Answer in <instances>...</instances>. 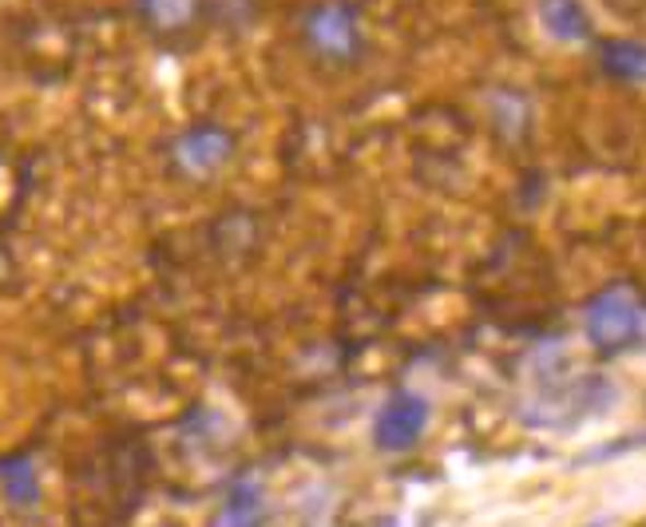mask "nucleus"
Returning a JSON list of instances; mask_svg holds the SVG:
<instances>
[{
  "instance_id": "nucleus-1",
  "label": "nucleus",
  "mask_w": 646,
  "mask_h": 527,
  "mask_svg": "<svg viewBox=\"0 0 646 527\" xmlns=\"http://www.w3.org/2000/svg\"><path fill=\"white\" fill-rule=\"evenodd\" d=\"M638 325H643V310L631 290L623 286H611L599 298L587 306V337L599 350H623L638 337Z\"/></svg>"
},
{
  "instance_id": "nucleus-2",
  "label": "nucleus",
  "mask_w": 646,
  "mask_h": 527,
  "mask_svg": "<svg viewBox=\"0 0 646 527\" xmlns=\"http://www.w3.org/2000/svg\"><path fill=\"white\" fill-rule=\"evenodd\" d=\"M305 41H310L313 53H322L325 60H357L361 53V24H357V12L349 4H322L305 16Z\"/></svg>"
},
{
  "instance_id": "nucleus-3",
  "label": "nucleus",
  "mask_w": 646,
  "mask_h": 527,
  "mask_svg": "<svg viewBox=\"0 0 646 527\" xmlns=\"http://www.w3.org/2000/svg\"><path fill=\"white\" fill-rule=\"evenodd\" d=\"M425 424H428V401L425 397L396 393L393 401H385V409L377 413L373 440H377V448H385V452H408V448L420 440Z\"/></svg>"
},
{
  "instance_id": "nucleus-4",
  "label": "nucleus",
  "mask_w": 646,
  "mask_h": 527,
  "mask_svg": "<svg viewBox=\"0 0 646 527\" xmlns=\"http://www.w3.org/2000/svg\"><path fill=\"white\" fill-rule=\"evenodd\" d=\"M175 156L187 171L207 175V171H219V167L234 156V139H230V131H222L219 124H198L178 139Z\"/></svg>"
},
{
  "instance_id": "nucleus-5",
  "label": "nucleus",
  "mask_w": 646,
  "mask_h": 527,
  "mask_svg": "<svg viewBox=\"0 0 646 527\" xmlns=\"http://www.w3.org/2000/svg\"><path fill=\"white\" fill-rule=\"evenodd\" d=\"M540 24L560 44H584L591 36V16L579 0H540Z\"/></svg>"
},
{
  "instance_id": "nucleus-6",
  "label": "nucleus",
  "mask_w": 646,
  "mask_h": 527,
  "mask_svg": "<svg viewBox=\"0 0 646 527\" xmlns=\"http://www.w3.org/2000/svg\"><path fill=\"white\" fill-rule=\"evenodd\" d=\"M599 64L615 80L643 83L646 80V44L643 41H607L599 48Z\"/></svg>"
},
{
  "instance_id": "nucleus-7",
  "label": "nucleus",
  "mask_w": 646,
  "mask_h": 527,
  "mask_svg": "<svg viewBox=\"0 0 646 527\" xmlns=\"http://www.w3.org/2000/svg\"><path fill=\"white\" fill-rule=\"evenodd\" d=\"M0 488H4L9 504L16 507H32L41 500V480H36L32 460H4L0 465Z\"/></svg>"
},
{
  "instance_id": "nucleus-8",
  "label": "nucleus",
  "mask_w": 646,
  "mask_h": 527,
  "mask_svg": "<svg viewBox=\"0 0 646 527\" xmlns=\"http://www.w3.org/2000/svg\"><path fill=\"white\" fill-rule=\"evenodd\" d=\"M258 524H262V492H258V484L242 480V484L230 488L222 527H258Z\"/></svg>"
},
{
  "instance_id": "nucleus-9",
  "label": "nucleus",
  "mask_w": 646,
  "mask_h": 527,
  "mask_svg": "<svg viewBox=\"0 0 646 527\" xmlns=\"http://www.w3.org/2000/svg\"><path fill=\"white\" fill-rule=\"evenodd\" d=\"M139 9H143L155 24H163V28H175V24L191 21L195 0H139Z\"/></svg>"
}]
</instances>
